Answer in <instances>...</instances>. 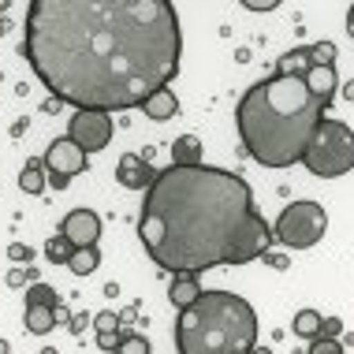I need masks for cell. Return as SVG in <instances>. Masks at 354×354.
I'll use <instances>...</instances> for the list:
<instances>
[{"label":"cell","instance_id":"83f0119b","mask_svg":"<svg viewBox=\"0 0 354 354\" xmlns=\"http://www.w3.org/2000/svg\"><path fill=\"white\" fill-rule=\"evenodd\" d=\"M339 332H343V321L339 317H324L321 321V336L324 339H339Z\"/></svg>","mask_w":354,"mask_h":354},{"label":"cell","instance_id":"484cf974","mask_svg":"<svg viewBox=\"0 0 354 354\" xmlns=\"http://www.w3.org/2000/svg\"><path fill=\"white\" fill-rule=\"evenodd\" d=\"M93 328L97 332H120V313H112V310H104L93 317Z\"/></svg>","mask_w":354,"mask_h":354},{"label":"cell","instance_id":"f35d334b","mask_svg":"<svg viewBox=\"0 0 354 354\" xmlns=\"http://www.w3.org/2000/svg\"><path fill=\"white\" fill-rule=\"evenodd\" d=\"M0 12H4V4H0Z\"/></svg>","mask_w":354,"mask_h":354},{"label":"cell","instance_id":"9a60e30c","mask_svg":"<svg viewBox=\"0 0 354 354\" xmlns=\"http://www.w3.org/2000/svg\"><path fill=\"white\" fill-rule=\"evenodd\" d=\"M306 71H310V45H299V49L283 53L276 60V75L280 79H302Z\"/></svg>","mask_w":354,"mask_h":354},{"label":"cell","instance_id":"d590c367","mask_svg":"<svg viewBox=\"0 0 354 354\" xmlns=\"http://www.w3.org/2000/svg\"><path fill=\"white\" fill-rule=\"evenodd\" d=\"M8 351H12V343H8V339H0V354H8Z\"/></svg>","mask_w":354,"mask_h":354},{"label":"cell","instance_id":"8992f818","mask_svg":"<svg viewBox=\"0 0 354 354\" xmlns=\"http://www.w3.org/2000/svg\"><path fill=\"white\" fill-rule=\"evenodd\" d=\"M328 232V213L317 202H291L272 224V239L287 250H310Z\"/></svg>","mask_w":354,"mask_h":354},{"label":"cell","instance_id":"3957f363","mask_svg":"<svg viewBox=\"0 0 354 354\" xmlns=\"http://www.w3.org/2000/svg\"><path fill=\"white\" fill-rule=\"evenodd\" d=\"M332 101L306 90L302 79H261L243 93L235 109L239 138L261 168H291L302 160L317 123L328 116Z\"/></svg>","mask_w":354,"mask_h":354},{"label":"cell","instance_id":"1f68e13d","mask_svg":"<svg viewBox=\"0 0 354 354\" xmlns=\"http://www.w3.org/2000/svg\"><path fill=\"white\" fill-rule=\"evenodd\" d=\"M90 328V313H79V317H71V332L79 336V332H86Z\"/></svg>","mask_w":354,"mask_h":354},{"label":"cell","instance_id":"e575fe53","mask_svg":"<svg viewBox=\"0 0 354 354\" xmlns=\"http://www.w3.org/2000/svg\"><path fill=\"white\" fill-rule=\"evenodd\" d=\"M343 97H347V101H354V82H347V86H343Z\"/></svg>","mask_w":354,"mask_h":354},{"label":"cell","instance_id":"836d02e7","mask_svg":"<svg viewBox=\"0 0 354 354\" xmlns=\"http://www.w3.org/2000/svg\"><path fill=\"white\" fill-rule=\"evenodd\" d=\"M347 34H351V37H354V4H351V8H347Z\"/></svg>","mask_w":354,"mask_h":354},{"label":"cell","instance_id":"ba28073f","mask_svg":"<svg viewBox=\"0 0 354 354\" xmlns=\"http://www.w3.org/2000/svg\"><path fill=\"white\" fill-rule=\"evenodd\" d=\"M68 138L82 153H97L112 142V116H104V112H79V116H71Z\"/></svg>","mask_w":354,"mask_h":354},{"label":"cell","instance_id":"7402d4cb","mask_svg":"<svg viewBox=\"0 0 354 354\" xmlns=\"http://www.w3.org/2000/svg\"><path fill=\"white\" fill-rule=\"evenodd\" d=\"M310 68H336V45L332 41L310 45Z\"/></svg>","mask_w":354,"mask_h":354},{"label":"cell","instance_id":"44dd1931","mask_svg":"<svg viewBox=\"0 0 354 354\" xmlns=\"http://www.w3.org/2000/svg\"><path fill=\"white\" fill-rule=\"evenodd\" d=\"M71 250H75V246L64 235H49V239H45V257H49V265H68Z\"/></svg>","mask_w":354,"mask_h":354},{"label":"cell","instance_id":"277c9868","mask_svg":"<svg viewBox=\"0 0 354 354\" xmlns=\"http://www.w3.org/2000/svg\"><path fill=\"white\" fill-rule=\"evenodd\" d=\"M179 354H250L257 347V313L243 295L202 291L194 306L179 310Z\"/></svg>","mask_w":354,"mask_h":354},{"label":"cell","instance_id":"603a6c76","mask_svg":"<svg viewBox=\"0 0 354 354\" xmlns=\"http://www.w3.org/2000/svg\"><path fill=\"white\" fill-rule=\"evenodd\" d=\"M116 354H153V347H149L146 336H138V332H127V336H120Z\"/></svg>","mask_w":354,"mask_h":354},{"label":"cell","instance_id":"2e32d148","mask_svg":"<svg viewBox=\"0 0 354 354\" xmlns=\"http://www.w3.org/2000/svg\"><path fill=\"white\" fill-rule=\"evenodd\" d=\"M97 265H101V250H97V246H75L71 257H68V269H71L75 276L97 272Z\"/></svg>","mask_w":354,"mask_h":354},{"label":"cell","instance_id":"cb8c5ba5","mask_svg":"<svg viewBox=\"0 0 354 354\" xmlns=\"http://www.w3.org/2000/svg\"><path fill=\"white\" fill-rule=\"evenodd\" d=\"M8 287H26V283H37V265H19L4 276Z\"/></svg>","mask_w":354,"mask_h":354},{"label":"cell","instance_id":"6da1fadb","mask_svg":"<svg viewBox=\"0 0 354 354\" xmlns=\"http://www.w3.org/2000/svg\"><path fill=\"white\" fill-rule=\"evenodd\" d=\"M23 56L60 104L112 116L179 75L183 30L171 0H34Z\"/></svg>","mask_w":354,"mask_h":354},{"label":"cell","instance_id":"ffe728a7","mask_svg":"<svg viewBox=\"0 0 354 354\" xmlns=\"http://www.w3.org/2000/svg\"><path fill=\"white\" fill-rule=\"evenodd\" d=\"M26 306H45V310H56L60 306V295H56V287L49 283H30V291H26Z\"/></svg>","mask_w":354,"mask_h":354},{"label":"cell","instance_id":"f1b7e54d","mask_svg":"<svg viewBox=\"0 0 354 354\" xmlns=\"http://www.w3.org/2000/svg\"><path fill=\"white\" fill-rule=\"evenodd\" d=\"M246 12H276L280 8V0H243Z\"/></svg>","mask_w":354,"mask_h":354},{"label":"cell","instance_id":"9c48e42d","mask_svg":"<svg viewBox=\"0 0 354 354\" xmlns=\"http://www.w3.org/2000/svg\"><path fill=\"white\" fill-rule=\"evenodd\" d=\"M60 235L68 239L71 246H97L101 239V216L93 209H71L60 224Z\"/></svg>","mask_w":354,"mask_h":354},{"label":"cell","instance_id":"7c38bea8","mask_svg":"<svg viewBox=\"0 0 354 354\" xmlns=\"http://www.w3.org/2000/svg\"><path fill=\"white\" fill-rule=\"evenodd\" d=\"M302 82H306V90H310L313 97H321V101H332L336 97V86H339L336 68H310L302 75Z\"/></svg>","mask_w":354,"mask_h":354},{"label":"cell","instance_id":"7a4b0ae2","mask_svg":"<svg viewBox=\"0 0 354 354\" xmlns=\"http://www.w3.org/2000/svg\"><path fill=\"white\" fill-rule=\"evenodd\" d=\"M138 239L157 269L171 276L246 265L272 250V227L254 209V190L227 168L171 165L146 187Z\"/></svg>","mask_w":354,"mask_h":354},{"label":"cell","instance_id":"f546056e","mask_svg":"<svg viewBox=\"0 0 354 354\" xmlns=\"http://www.w3.org/2000/svg\"><path fill=\"white\" fill-rule=\"evenodd\" d=\"M97 347L101 351H116L120 347V332H97Z\"/></svg>","mask_w":354,"mask_h":354},{"label":"cell","instance_id":"5b68a950","mask_svg":"<svg viewBox=\"0 0 354 354\" xmlns=\"http://www.w3.org/2000/svg\"><path fill=\"white\" fill-rule=\"evenodd\" d=\"M302 165L317 179H339L354 168V131L339 120L324 116L313 131L310 146L302 153Z\"/></svg>","mask_w":354,"mask_h":354},{"label":"cell","instance_id":"8d00e7d4","mask_svg":"<svg viewBox=\"0 0 354 354\" xmlns=\"http://www.w3.org/2000/svg\"><path fill=\"white\" fill-rule=\"evenodd\" d=\"M250 354H272V351H269V347H254Z\"/></svg>","mask_w":354,"mask_h":354},{"label":"cell","instance_id":"5bb4252c","mask_svg":"<svg viewBox=\"0 0 354 354\" xmlns=\"http://www.w3.org/2000/svg\"><path fill=\"white\" fill-rule=\"evenodd\" d=\"M198 295H202V283H198V276H190V272H179L176 280H171V287H168V299H171V306H176V310L194 306Z\"/></svg>","mask_w":354,"mask_h":354},{"label":"cell","instance_id":"4316f807","mask_svg":"<svg viewBox=\"0 0 354 354\" xmlns=\"http://www.w3.org/2000/svg\"><path fill=\"white\" fill-rule=\"evenodd\" d=\"M8 257H12V261H23V265H30L34 261V250L26 243H12L8 246Z\"/></svg>","mask_w":354,"mask_h":354},{"label":"cell","instance_id":"d6986e66","mask_svg":"<svg viewBox=\"0 0 354 354\" xmlns=\"http://www.w3.org/2000/svg\"><path fill=\"white\" fill-rule=\"evenodd\" d=\"M321 321L324 317L317 310H299V313H295V321H291V332L299 339H317L321 336Z\"/></svg>","mask_w":354,"mask_h":354},{"label":"cell","instance_id":"d6a6232c","mask_svg":"<svg viewBox=\"0 0 354 354\" xmlns=\"http://www.w3.org/2000/svg\"><path fill=\"white\" fill-rule=\"evenodd\" d=\"M68 321H71V310L60 302V306H56V324H68Z\"/></svg>","mask_w":354,"mask_h":354},{"label":"cell","instance_id":"4fadbf2b","mask_svg":"<svg viewBox=\"0 0 354 354\" xmlns=\"http://www.w3.org/2000/svg\"><path fill=\"white\" fill-rule=\"evenodd\" d=\"M171 165H179V168L205 165L202 160V138L198 135H179L176 142H171Z\"/></svg>","mask_w":354,"mask_h":354},{"label":"cell","instance_id":"e0dca14e","mask_svg":"<svg viewBox=\"0 0 354 354\" xmlns=\"http://www.w3.org/2000/svg\"><path fill=\"white\" fill-rule=\"evenodd\" d=\"M23 324H26V332H34V336H45V332L56 328V310H45V306H26Z\"/></svg>","mask_w":354,"mask_h":354},{"label":"cell","instance_id":"52a82bcc","mask_svg":"<svg viewBox=\"0 0 354 354\" xmlns=\"http://www.w3.org/2000/svg\"><path fill=\"white\" fill-rule=\"evenodd\" d=\"M45 168H49V183L56 190H68L71 176H79L86 168V153L71 138H53L49 149H45Z\"/></svg>","mask_w":354,"mask_h":354},{"label":"cell","instance_id":"74e56055","mask_svg":"<svg viewBox=\"0 0 354 354\" xmlns=\"http://www.w3.org/2000/svg\"><path fill=\"white\" fill-rule=\"evenodd\" d=\"M41 354H60V351H56V347H45V351H41Z\"/></svg>","mask_w":354,"mask_h":354},{"label":"cell","instance_id":"30bf717a","mask_svg":"<svg viewBox=\"0 0 354 354\" xmlns=\"http://www.w3.org/2000/svg\"><path fill=\"white\" fill-rule=\"evenodd\" d=\"M116 179L127 190H146L153 179H157V168H153L149 157H142V153H123L120 165H116Z\"/></svg>","mask_w":354,"mask_h":354},{"label":"cell","instance_id":"4dcf8cb0","mask_svg":"<svg viewBox=\"0 0 354 354\" xmlns=\"http://www.w3.org/2000/svg\"><path fill=\"white\" fill-rule=\"evenodd\" d=\"M265 261H269V265H272V269H276V272H283V269H287V265H291V261H287V257H283V254H272V250H269V254H265Z\"/></svg>","mask_w":354,"mask_h":354},{"label":"cell","instance_id":"8fae6325","mask_svg":"<svg viewBox=\"0 0 354 354\" xmlns=\"http://www.w3.org/2000/svg\"><path fill=\"white\" fill-rule=\"evenodd\" d=\"M142 112H146L149 120H157V123L171 120V116L179 112V97H176V90H171V86H160L157 93H149V97L142 101Z\"/></svg>","mask_w":354,"mask_h":354},{"label":"cell","instance_id":"ac0fdd59","mask_svg":"<svg viewBox=\"0 0 354 354\" xmlns=\"http://www.w3.org/2000/svg\"><path fill=\"white\" fill-rule=\"evenodd\" d=\"M45 183H49V179H45V160H34L30 157L23 165V171H19V187H23L26 194H41Z\"/></svg>","mask_w":354,"mask_h":354},{"label":"cell","instance_id":"d4e9b609","mask_svg":"<svg viewBox=\"0 0 354 354\" xmlns=\"http://www.w3.org/2000/svg\"><path fill=\"white\" fill-rule=\"evenodd\" d=\"M306 354H347V351H343L339 339H324V336H317V339H310V351H306Z\"/></svg>","mask_w":354,"mask_h":354}]
</instances>
